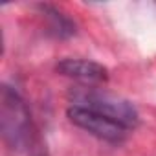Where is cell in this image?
<instances>
[{
	"mask_svg": "<svg viewBox=\"0 0 156 156\" xmlns=\"http://www.w3.org/2000/svg\"><path fill=\"white\" fill-rule=\"evenodd\" d=\"M72 107H79V108H87L92 110L96 114H101L119 125H123L125 129H134L140 121L138 118V110L134 108V105L130 101H127L125 98L103 90V88H94L90 85L85 87H75L70 90L68 94Z\"/></svg>",
	"mask_w": 156,
	"mask_h": 156,
	"instance_id": "6da1fadb",
	"label": "cell"
},
{
	"mask_svg": "<svg viewBox=\"0 0 156 156\" xmlns=\"http://www.w3.org/2000/svg\"><path fill=\"white\" fill-rule=\"evenodd\" d=\"M0 129L4 141L11 147H20L30 138V114L24 101L9 87H2L0 94Z\"/></svg>",
	"mask_w": 156,
	"mask_h": 156,
	"instance_id": "7a4b0ae2",
	"label": "cell"
},
{
	"mask_svg": "<svg viewBox=\"0 0 156 156\" xmlns=\"http://www.w3.org/2000/svg\"><path fill=\"white\" fill-rule=\"evenodd\" d=\"M68 118L73 125H77L79 129L101 138V140H107V141H112V143H118V141H123L129 129H125L123 125L101 116V114H96L92 110H87V108H79V107H70L68 108Z\"/></svg>",
	"mask_w": 156,
	"mask_h": 156,
	"instance_id": "3957f363",
	"label": "cell"
},
{
	"mask_svg": "<svg viewBox=\"0 0 156 156\" xmlns=\"http://www.w3.org/2000/svg\"><path fill=\"white\" fill-rule=\"evenodd\" d=\"M57 72L85 85H99L108 79V70L103 64L87 59H64L57 64Z\"/></svg>",
	"mask_w": 156,
	"mask_h": 156,
	"instance_id": "277c9868",
	"label": "cell"
}]
</instances>
